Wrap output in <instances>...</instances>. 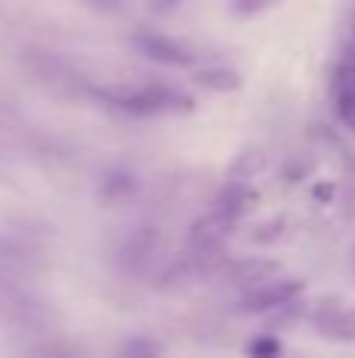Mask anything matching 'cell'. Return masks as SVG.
<instances>
[{"mask_svg":"<svg viewBox=\"0 0 355 358\" xmlns=\"http://www.w3.org/2000/svg\"><path fill=\"white\" fill-rule=\"evenodd\" d=\"M101 101L113 110H123L129 117H161V113H192L195 101L192 94L170 85H142V88H98Z\"/></svg>","mask_w":355,"mask_h":358,"instance_id":"1","label":"cell"},{"mask_svg":"<svg viewBox=\"0 0 355 358\" xmlns=\"http://www.w3.org/2000/svg\"><path fill=\"white\" fill-rule=\"evenodd\" d=\"M305 292V280L299 277H287V280H268V283H258L252 289H245V296L239 299V311L242 315H268L277 311L283 305L296 302V299Z\"/></svg>","mask_w":355,"mask_h":358,"instance_id":"2","label":"cell"},{"mask_svg":"<svg viewBox=\"0 0 355 358\" xmlns=\"http://www.w3.org/2000/svg\"><path fill=\"white\" fill-rule=\"evenodd\" d=\"M132 48L151 63H161V66H192L195 63V50L189 44L176 41L167 35H154V31H138L132 35Z\"/></svg>","mask_w":355,"mask_h":358,"instance_id":"3","label":"cell"},{"mask_svg":"<svg viewBox=\"0 0 355 358\" xmlns=\"http://www.w3.org/2000/svg\"><path fill=\"white\" fill-rule=\"evenodd\" d=\"M157 248H161V236H157V229H132L129 236L123 239V245H119V267H123L126 273H132V277H138V273H145L151 264H154L157 258Z\"/></svg>","mask_w":355,"mask_h":358,"instance_id":"4","label":"cell"},{"mask_svg":"<svg viewBox=\"0 0 355 358\" xmlns=\"http://www.w3.org/2000/svg\"><path fill=\"white\" fill-rule=\"evenodd\" d=\"M283 267L277 261H268V258H239L226 267V280L233 286H242V289H252L258 283H268V280L280 277Z\"/></svg>","mask_w":355,"mask_h":358,"instance_id":"5","label":"cell"},{"mask_svg":"<svg viewBox=\"0 0 355 358\" xmlns=\"http://www.w3.org/2000/svg\"><path fill=\"white\" fill-rule=\"evenodd\" d=\"M314 327L327 336V340L355 343V308H327L324 315L314 317Z\"/></svg>","mask_w":355,"mask_h":358,"instance_id":"6","label":"cell"},{"mask_svg":"<svg viewBox=\"0 0 355 358\" xmlns=\"http://www.w3.org/2000/svg\"><path fill=\"white\" fill-rule=\"evenodd\" d=\"M195 85L208 88V92H217V94H230L242 88V76L230 66H205V69H195Z\"/></svg>","mask_w":355,"mask_h":358,"instance_id":"7","label":"cell"},{"mask_svg":"<svg viewBox=\"0 0 355 358\" xmlns=\"http://www.w3.org/2000/svg\"><path fill=\"white\" fill-rule=\"evenodd\" d=\"M252 204V189L242 182V179H233V182L224 185V192H220L217 198V210H224V214H230L233 220H236L239 214H245Z\"/></svg>","mask_w":355,"mask_h":358,"instance_id":"8","label":"cell"},{"mask_svg":"<svg viewBox=\"0 0 355 358\" xmlns=\"http://www.w3.org/2000/svg\"><path fill=\"white\" fill-rule=\"evenodd\" d=\"M132 192H136V176L123 173V170H113V173H107L104 182H101V198H104L107 204L123 201V198H129Z\"/></svg>","mask_w":355,"mask_h":358,"instance_id":"9","label":"cell"},{"mask_svg":"<svg viewBox=\"0 0 355 358\" xmlns=\"http://www.w3.org/2000/svg\"><path fill=\"white\" fill-rule=\"evenodd\" d=\"M264 164H268L264 151H258V148L242 151V155L230 164V179H242V182H249V179H255L258 173H261Z\"/></svg>","mask_w":355,"mask_h":358,"instance_id":"10","label":"cell"},{"mask_svg":"<svg viewBox=\"0 0 355 358\" xmlns=\"http://www.w3.org/2000/svg\"><path fill=\"white\" fill-rule=\"evenodd\" d=\"M280 3L283 0H230V10L242 19H252V16H261V13L274 10V6H280Z\"/></svg>","mask_w":355,"mask_h":358,"instance_id":"11","label":"cell"},{"mask_svg":"<svg viewBox=\"0 0 355 358\" xmlns=\"http://www.w3.org/2000/svg\"><path fill=\"white\" fill-rule=\"evenodd\" d=\"M333 94H355V60H346L333 73Z\"/></svg>","mask_w":355,"mask_h":358,"instance_id":"12","label":"cell"},{"mask_svg":"<svg viewBox=\"0 0 355 358\" xmlns=\"http://www.w3.org/2000/svg\"><path fill=\"white\" fill-rule=\"evenodd\" d=\"M245 352L249 355H280L283 352V343L277 340V336H258V340H252L249 346H245Z\"/></svg>","mask_w":355,"mask_h":358,"instance_id":"13","label":"cell"},{"mask_svg":"<svg viewBox=\"0 0 355 358\" xmlns=\"http://www.w3.org/2000/svg\"><path fill=\"white\" fill-rule=\"evenodd\" d=\"M337 117L355 136V94H337Z\"/></svg>","mask_w":355,"mask_h":358,"instance_id":"14","label":"cell"},{"mask_svg":"<svg viewBox=\"0 0 355 358\" xmlns=\"http://www.w3.org/2000/svg\"><path fill=\"white\" fill-rule=\"evenodd\" d=\"M157 352H164V346L154 340H132L123 346V355H157Z\"/></svg>","mask_w":355,"mask_h":358,"instance_id":"15","label":"cell"},{"mask_svg":"<svg viewBox=\"0 0 355 358\" xmlns=\"http://www.w3.org/2000/svg\"><path fill=\"white\" fill-rule=\"evenodd\" d=\"M92 10H98V13H113L119 6V0H85Z\"/></svg>","mask_w":355,"mask_h":358,"instance_id":"16","label":"cell"},{"mask_svg":"<svg viewBox=\"0 0 355 358\" xmlns=\"http://www.w3.org/2000/svg\"><path fill=\"white\" fill-rule=\"evenodd\" d=\"M182 0H148V6L154 13H167V10H173V6H180Z\"/></svg>","mask_w":355,"mask_h":358,"instance_id":"17","label":"cell"},{"mask_svg":"<svg viewBox=\"0 0 355 358\" xmlns=\"http://www.w3.org/2000/svg\"><path fill=\"white\" fill-rule=\"evenodd\" d=\"M314 198H318V201H331V198H333V185L331 182H318V185H314Z\"/></svg>","mask_w":355,"mask_h":358,"instance_id":"18","label":"cell"}]
</instances>
